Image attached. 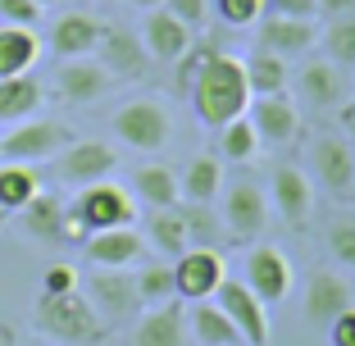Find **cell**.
I'll use <instances>...</instances> for the list:
<instances>
[{
    "label": "cell",
    "mask_w": 355,
    "mask_h": 346,
    "mask_svg": "<svg viewBox=\"0 0 355 346\" xmlns=\"http://www.w3.org/2000/svg\"><path fill=\"white\" fill-rule=\"evenodd\" d=\"M301 96L314 110H337L346 101V73L333 60H310L301 69Z\"/></svg>",
    "instance_id": "603a6c76"
},
{
    "label": "cell",
    "mask_w": 355,
    "mask_h": 346,
    "mask_svg": "<svg viewBox=\"0 0 355 346\" xmlns=\"http://www.w3.org/2000/svg\"><path fill=\"white\" fill-rule=\"evenodd\" d=\"M132 283H137V296H141V310L146 305H164L173 301V264L168 260H155V264H141V269L132 273Z\"/></svg>",
    "instance_id": "836d02e7"
},
{
    "label": "cell",
    "mask_w": 355,
    "mask_h": 346,
    "mask_svg": "<svg viewBox=\"0 0 355 346\" xmlns=\"http://www.w3.org/2000/svg\"><path fill=\"white\" fill-rule=\"evenodd\" d=\"M105 5H119V0H105Z\"/></svg>",
    "instance_id": "681fc988"
},
{
    "label": "cell",
    "mask_w": 355,
    "mask_h": 346,
    "mask_svg": "<svg viewBox=\"0 0 355 346\" xmlns=\"http://www.w3.org/2000/svg\"><path fill=\"white\" fill-rule=\"evenodd\" d=\"M255 155H260V137H255V128H251V119H246V114L219 128V159H232V164H251Z\"/></svg>",
    "instance_id": "d6a6232c"
},
{
    "label": "cell",
    "mask_w": 355,
    "mask_h": 346,
    "mask_svg": "<svg viewBox=\"0 0 355 346\" xmlns=\"http://www.w3.org/2000/svg\"><path fill=\"white\" fill-rule=\"evenodd\" d=\"M328 255L355 273V219H337L328 228Z\"/></svg>",
    "instance_id": "74e56055"
},
{
    "label": "cell",
    "mask_w": 355,
    "mask_h": 346,
    "mask_svg": "<svg viewBox=\"0 0 355 346\" xmlns=\"http://www.w3.org/2000/svg\"><path fill=\"white\" fill-rule=\"evenodd\" d=\"M187 328H191V342H196V346H246L241 333L232 328V319L223 315L214 301H191Z\"/></svg>",
    "instance_id": "83f0119b"
},
{
    "label": "cell",
    "mask_w": 355,
    "mask_h": 346,
    "mask_svg": "<svg viewBox=\"0 0 355 346\" xmlns=\"http://www.w3.org/2000/svg\"><path fill=\"white\" fill-rule=\"evenodd\" d=\"M141 237H146V246L155 255H164V260H178V255L191 246V241H187V223H182L178 205H173V210H150Z\"/></svg>",
    "instance_id": "f546056e"
},
{
    "label": "cell",
    "mask_w": 355,
    "mask_h": 346,
    "mask_svg": "<svg viewBox=\"0 0 355 346\" xmlns=\"http://www.w3.org/2000/svg\"><path fill=\"white\" fill-rule=\"evenodd\" d=\"M182 223H187V241L191 246H219L228 232H223V223H219V214L209 210V205H182Z\"/></svg>",
    "instance_id": "d590c367"
},
{
    "label": "cell",
    "mask_w": 355,
    "mask_h": 346,
    "mask_svg": "<svg viewBox=\"0 0 355 346\" xmlns=\"http://www.w3.org/2000/svg\"><path fill=\"white\" fill-rule=\"evenodd\" d=\"M214 10L228 28H255L264 19V0H214Z\"/></svg>",
    "instance_id": "8d00e7d4"
},
{
    "label": "cell",
    "mask_w": 355,
    "mask_h": 346,
    "mask_svg": "<svg viewBox=\"0 0 355 346\" xmlns=\"http://www.w3.org/2000/svg\"><path fill=\"white\" fill-rule=\"evenodd\" d=\"M87 301H92V310L101 315V324H128V319L141 315V296H137V283L128 269H92V278H87Z\"/></svg>",
    "instance_id": "8992f818"
},
{
    "label": "cell",
    "mask_w": 355,
    "mask_h": 346,
    "mask_svg": "<svg viewBox=\"0 0 355 346\" xmlns=\"http://www.w3.org/2000/svg\"><path fill=\"white\" fill-rule=\"evenodd\" d=\"M146 237L137 228H105V232H92L83 241V255L96 264V269H132V264L146 260Z\"/></svg>",
    "instance_id": "2e32d148"
},
{
    "label": "cell",
    "mask_w": 355,
    "mask_h": 346,
    "mask_svg": "<svg viewBox=\"0 0 355 346\" xmlns=\"http://www.w3.org/2000/svg\"><path fill=\"white\" fill-rule=\"evenodd\" d=\"M132 196L146 200L150 210H173L182 191H178V173L168 164H141L132 168Z\"/></svg>",
    "instance_id": "f1b7e54d"
},
{
    "label": "cell",
    "mask_w": 355,
    "mask_h": 346,
    "mask_svg": "<svg viewBox=\"0 0 355 346\" xmlns=\"http://www.w3.org/2000/svg\"><path fill=\"white\" fill-rule=\"evenodd\" d=\"M37 60H42V37H37V28L0 23V78L32 73V64H37Z\"/></svg>",
    "instance_id": "cb8c5ba5"
},
{
    "label": "cell",
    "mask_w": 355,
    "mask_h": 346,
    "mask_svg": "<svg viewBox=\"0 0 355 346\" xmlns=\"http://www.w3.org/2000/svg\"><path fill=\"white\" fill-rule=\"evenodd\" d=\"M310 168H314V182H324L333 196H346L355 187V146L346 137H314L310 141Z\"/></svg>",
    "instance_id": "5bb4252c"
},
{
    "label": "cell",
    "mask_w": 355,
    "mask_h": 346,
    "mask_svg": "<svg viewBox=\"0 0 355 346\" xmlns=\"http://www.w3.org/2000/svg\"><path fill=\"white\" fill-rule=\"evenodd\" d=\"M219 196H223L219 223L228 232V241H255L269 228V196H264L260 182H232Z\"/></svg>",
    "instance_id": "52a82bcc"
},
{
    "label": "cell",
    "mask_w": 355,
    "mask_h": 346,
    "mask_svg": "<svg viewBox=\"0 0 355 346\" xmlns=\"http://www.w3.org/2000/svg\"><path fill=\"white\" fill-rule=\"evenodd\" d=\"M137 37H141L146 55H150V60H159V64H178L182 55L191 51V42H196L187 23H178L164 5H159V10H146V23H141Z\"/></svg>",
    "instance_id": "e0dca14e"
},
{
    "label": "cell",
    "mask_w": 355,
    "mask_h": 346,
    "mask_svg": "<svg viewBox=\"0 0 355 346\" xmlns=\"http://www.w3.org/2000/svg\"><path fill=\"white\" fill-rule=\"evenodd\" d=\"M110 83H114V78L105 73L92 55L64 60L60 69H55V92H60V101H69V105H92V101H101V96L110 92Z\"/></svg>",
    "instance_id": "ac0fdd59"
},
{
    "label": "cell",
    "mask_w": 355,
    "mask_h": 346,
    "mask_svg": "<svg viewBox=\"0 0 355 346\" xmlns=\"http://www.w3.org/2000/svg\"><path fill=\"white\" fill-rule=\"evenodd\" d=\"M209 301H214L223 315L232 319V328L241 333V342H246V346H269V305H264L246 283L223 278L219 292L209 296Z\"/></svg>",
    "instance_id": "9c48e42d"
},
{
    "label": "cell",
    "mask_w": 355,
    "mask_h": 346,
    "mask_svg": "<svg viewBox=\"0 0 355 346\" xmlns=\"http://www.w3.org/2000/svg\"><path fill=\"white\" fill-rule=\"evenodd\" d=\"M314 5H319L328 19H337V14H351V10H355V0H314Z\"/></svg>",
    "instance_id": "ee69618b"
},
{
    "label": "cell",
    "mask_w": 355,
    "mask_h": 346,
    "mask_svg": "<svg viewBox=\"0 0 355 346\" xmlns=\"http://www.w3.org/2000/svg\"><path fill=\"white\" fill-rule=\"evenodd\" d=\"M0 346H19V328L10 319H0Z\"/></svg>",
    "instance_id": "f6af8a7d"
},
{
    "label": "cell",
    "mask_w": 355,
    "mask_h": 346,
    "mask_svg": "<svg viewBox=\"0 0 355 346\" xmlns=\"http://www.w3.org/2000/svg\"><path fill=\"white\" fill-rule=\"evenodd\" d=\"M132 5H141V10H159L164 0H132Z\"/></svg>",
    "instance_id": "bcb514c9"
},
{
    "label": "cell",
    "mask_w": 355,
    "mask_h": 346,
    "mask_svg": "<svg viewBox=\"0 0 355 346\" xmlns=\"http://www.w3.org/2000/svg\"><path fill=\"white\" fill-rule=\"evenodd\" d=\"M319 42H324V60H333L337 69H355V14H337Z\"/></svg>",
    "instance_id": "e575fe53"
},
{
    "label": "cell",
    "mask_w": 355,
    "mask_h": 346,
    "mask_svg": "<svg viewBox=\"0 0 355 346\" xmlns=\"http://www.w3.org/2000/svg\"><path fill=\"white\" fill-rule=\"evenodd\" d=\"M264 14H282V19H314L319 5H314V0H264Z\"/></svg>",
    "instance_id": "b9f144b4"
},
{
    "label": "cell",
    "mask_w": 355,
    "mask_h": 346,
    "mask_svg": "<svg viewBox=\"0 0 355 346\" xmlns=\"http://www.w3.org/2000/svg\"><path fill=\"white\" fill-rule=\"evenodd\" d=\"M42 292H78V269L73 264H51L42 273Z\"/></svg>",
    "instance_id": "60d3db41"
},
{
    "label": "cell",
    "mask_w": 355,
    "mask_h": 346,
    "mask_svg": "<svg viewBox=\"0 0 355 346\" xmlns=\"http://www.w3.org/2000/svg\"><path fill=\"white\" fill-rule=\"evenodd\" d=\"M64 146H73V128L60 119H23L0 137V159L10 164H46Z\"/></svg>",
    "instance_id": "277c9868"
},
{
    "label": "cell",
    "mask_w": 355,
    "mask_h": 346,
    "mask_svg": "<svg viewBox=\"0 0 355 346\" xmlns=\"http://www.w3.org/2000/svg\"><path fill=\"white\" fill-rule=\"evenodd\" d=\"M269 182H273V210L292 223V228H305V219H310V210H314V182H310V173L296 168V164H278Z\"/></svg>",
    "instance_id": "ffe728a7"
},
{
    "label": "cell",
    "mask_w": 355,
    "mask_h": 346,
    "mask_svg": "<svg viewBox=\"0 0 355 346\" xmlns=\"http://www.w3.org/2000/svg\"><path fill=\"white\" fill-rule=\"evenodd\" d=\"M187 92H191V114H196V123L219 132L223 123L241 119L246 105H251L246 60H237V55H228V51H214L196 69V78L187 83Z\"/></svg>",
    "instance_id": "6da1fadb"
},
{
    "label": "cell",
    "mask_w": 355,
    "mask_h": 346,
    "mask_svg": "<svg viewBox=\"0 0 355 346\" xmlns=\"http://www.w3.org/2000/svg\"><path fill=\"white\" fill-rule=\"evenodd\" d=\"M260 51L278 55V60H292V55H305L314 42H319V28H314V19H282V14H264L260 23Z\"/></svg>",
    "instance_id": "d6986e66"
},
{
    "label": "cell",
    "mask_w": 355,
    "mask_h": 346,
    "mask_svg": "<svg viewBox=\"0 0 355 346\" xmlns=\"http://www.w3.org/2000/svg\"><path fill=\"white\" fill-rule=\"evenodd\" d=\"M46 101V87L37 83L32 73H19V78H0V123H23V119H37Z\"/></svg>",
    "instance_id": "484cf974"
},
{
    "label": "cell",
    "mask_w": 355,
    "mask_h": 346,
    "mask_svg": "<svg viewBox=\"0 0 355 346\" xmlns=\"http://www.w3.org/2000/svg\"><path fill=\"white\" fill-rule=\"evenodd\" d=\"M101 28H105L101 19H92V14H83V10H69V14H60L55 28H51V51L60 55V60H83V55L96 51Z\"/></svg>",
    "instance_id": "7402d4cb"
},
{
    "label": "cell",
    "mask_w": 355,
    "mask_h": 346,
    "mask_svg": "<svg viewBox=\"0 0 355 346\" xmlns=\"http://www.w3.org/2000/svg\"><path fill=\"white\" fill-rule=\"evenodd\" d=\"M287 83H292L287 60H278L269 51H255L246 60V87H251V96H278V92H287Z\"/></svg>",
    "instance_id": "1f68e13d"
},
{
    "label": "cell",
    "mask_w": 355,
    "mask_h": 346,
    "mask_svg": "<svg viewBox=\"0 0 355 346\" xmlns=\"http://www.w3.org/2000/svg\"><path fill=\"white\" fill-rule=\"evenodd\" d=\"M37 5H42V10H46V5H55V0H37Z\"/></svg>",
    "instance_id": "c3c4849f"
},
{
    "label": "cell",
    "mask_w": 355,
    "mask_h": 346,
    "mask_svg": "<svg viewBox=\"0 0 355 346\" xmlns=\"http://www.w3.org/2000/svg\"><path fill=\"white\" fill-rule=\"evenodd\" d=\"M223 278H228V269H223L219 246H187L173 260V292H178V301H187V305L209 301Z\"/></svg>",
    "instance_id": "ba28073f"
},
{
    "label": "cell",
    "mask_w": 355,
    "mask_h": 346,
    "mask_svg": "<svg viewBox=\"0 0 355 346\" xmlns=\"http://www.w3.org/2000/svg\"><path fill=\"white\" fill-rule=\"evenodd\" d=\"M5 223H10V214H5V210H0V232H5Z\"/></svg>",
    "instance_id": "7dc6e473"
},
{
    "label": "cell",
    "mask_w": 355,
    "mask_h": 346,
    "mask_svg": "<svg viewBox=\"0 0 355 346\" xmlns=\"http://www.w3.org/2000/svg\"><path fill=\"white\" fill-rule=\"evenodd\" d=\"M64 214H69V205H64L60 196H51V191H37V196L28 200L19 210V223L23 232H28L32 241H64Z\"/></svg>",
    "instance_id": "d4e9b609"
},
{
    "label": "cell",
    "mask_w": 355,
    "mask_h": 346,
    "mask_svg": "<svg viewBox=\"0 0 355 346\" xmlns=\"http://www.w3.org/2000/svg\"><path fill=\"white\" fill-rule=\"evenodd\" d=\"M32 324L42 337H51L60 346H96L110 333L83 292H42L32 305Z\"/></svg>",
    "instance_id": "7a4b0ae2"
},
{
    "label": "cell",
    "mask_w": 355,
    "mask_h": 346,
    "mask_svg": "<svg viewBox=\"0 0 355 346\" xmlns=\"http://www.w3.org/2000/svg\"><path fill=\"white\" fill-rule=\"evenodd\" d=\"M178 191H182L187 205H214L219 191H223V159L219 155H196L187 168H182Z\"/></svg>",
    "instance_id": "4316f807"
},
{
    "label": "cell",
    "mask_w": 355,
    "mask_h": 346,
    "mask_svg": "<svg viewBox=\"0 0 355 346\" xmlns=\"http://www.w3.org/2000/svg\"><path fill=\"white\" fill-rule=\"evenodd\" d=\"M328 342H333V346H355V305L328 324Z\"/></svg>",
    "instance_id": "7bdbcfd3"
},
{
    "label": "cell",
    "mask_w": 355,
    "mask_h": 346,
    "mask_svg": "<svg viewBox=\"0 0 355 346\" xmlns=\"http://www.w3.org/2000/svg\"><path fill=\"white\" fill-rule=\"evenodd\" d=\"M305 319L319 328H328L337 315H346L351 310V287H346V278L337 269H319L310 273V287H305Z\"/></svg>",
    "instance_id": "44dd1931"
},
{
    "label": "cell",
    "mask_w": 355,
    "mask_h": 346,
    "mask_svg": "<svg viewBox=\"0 0 355 346\" xmlns=\"http://www.w3.org/2000/svg\"><path fill=\"white\" fill-rule=\"evenodd\" d=\"M110 128H114V137L128 150L155 155V150H164L168 132H173V119H168L164 101H155V96H137V101H128V105L114 110Z\"/></svg>",
    "instance_id": "3957f363"
},
{
    "label": "cell",
    "mask_w": 355,
    "mask_h": 346,
    "mask_svg": "<svg viewBox=\"0 0 355 346\" xmlns=\"http://www.w3.org/2000/svg\"><path fill=\"white\" fill-rule=\"evenodd\" d=\"M246 119H251L260 146H292L296 137H301V110H296V101L287 92H278V96H251Z\"/></svg>",
    "instance_id": "7c38bea8"
},
{
    "label": "cell",
    "mask_w": 355,
    "mask_h": 346,
    "mask_svg": "<svg viewBox=\"0 0 355 346\" xmlns=\"http://www.w3.org/2000/svg\"><path fill=\"white\" fill-rule=\"evenodd\" d=\"M164 10L196 32V28H205V19H209V0H164Z\"/></svg>",
    "instance_id": "ab89813d"
},
{
    "label": "cell",
    "mask_w": 355,
    "mask_h": 346,
    "mask_svg": "<svg viewBox=\"0 0 355 346\" xmlns=\"http://www.w3.org/2000/svg\"><path fill=\"white\" fill-rule=\"evenodd\" d=\"M37 19H42V5H37V0H0V23L37 28Z\"/></svg>",
    "instance_id": "f35d334b"
},
{
    "label": "cell",
    "mask_w": 355,
    "mask_h": 346,
    "mask_svg": "<svg viewBox=\"0 0 355 346\" xmlns=\"http://www.w3.org/2000/svg\"><path fill=\"white\" fill-rule=\"evenodd\" d=\"M96 55H101L96 64H101L105 73H110V78H123V83H141V78L150 73V64H155L132 28H101Z\"/></svg>",
    "instance_id": "4fadbf2b"
},
{
    "label": "cell",
    "mask_w": 355,
    "mask_h": 346,
    "mask_svg": "<svg viewBox=\"0 0 355 346\" xmlns=\"http://www.w3.org/2000/svg\"><path fill=\"white\" fill-rule=\"evenodd\" d=\"M241 283L251 287L264 305H282L296 287L292 255L282 251V246H251V255H246V278H241Z\"/></svg>",
    "instance_id": "30bf717a"
},
{
    "label": "cell",
    "mask_w": 355,
    "mask_h": 346,
    "mask_svg": "<svg viewBox=\"0 0 355 346\" xmlns=\"http://www.w3.org/2000/svg\"><path fill=\"white\" fill-rule=\"evenodd\" d=\"M55 168H60L64 182L73 187H92V182H105L119 168V150L101 137H73V146H64L55 155Z\"/></svg>",
    "instance_id": "8fae6325"
},
{
    "label": "cell",
    "mask_w": 355,
    "mask_h": 346,
    "mask_svg": "<svg viewBox=\"0 0 355 346\" xmlns=\"http://www.w3.org/2000/svg\"><path fill=\"white\" fill-rule=\"evenodd\" d=\"M78 214V223L92 232H105V228H132L137 223V196L119 182H92V187H78V200L69 205Z\"/></svg>",
    "instance_id": "5b68a950"
},
{
    "label": "cell",
    "mask_w": 355,
    "mask_h": 346,
    "mask_svg": "<svg viewBox=\"0 0 355 346\" xmlns=\"http://www.w3.org/2000/svg\"><path fill=\"white\" fill-rule=\"evenodd\" d=\"M42 191V178H37V168L32 164H10V159H0V210L5 214H19L32 196Z\"/></svg>",
    "instance_id": "4dcf8cb0"
},
{
    "label": "cell",
    "mask_w": 355,
    "mask_h": 346,
    "mask_svg": "<svg viewBox=\"0 0 355 346\" xmlns=\"http://www.w3.org/2000/svg\"><path fill=\"white\" fill-rule=\"evenodd\" d=\"M132 346H191V328H187V310L182 301H164V305H146L137 315L132 328Z\"/></svg>",
    "instance_id": "9a60e30c"
}]
</instances>
